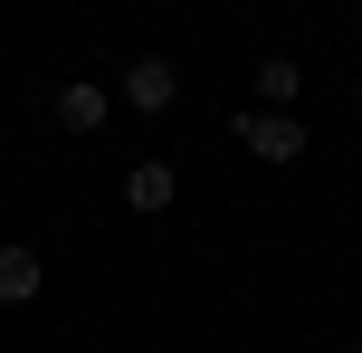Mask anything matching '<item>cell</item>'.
Masks as SVG:
<instances>
[{
  "label": "cell",
  "instance_id": "obj_1",
  "mask_svg": "<svg viewBox=\"0 0 362 353\" xmlns=\"http://www.w3.org/2000/svg\"><path fill=\"white\" fill-rule=\"evenodd\" d=\"M229 144L248 153V163H267V172H286V163H305V115H257V105H238L229 115Z\"/></svg>",
  "mask_w": 362,
  "mask_h": 353
},
{
  "label": "cell",
  "instance_id": "obj_2",
  "mask_svg": "<svg viewBox=\"0 0 362 353\" xmlns=\"http://www.w3.org/2000/svg\"><path fill=\"white\" fill-rule=\"evenodd\" d=\"M115 105H134V115H172V105H181V67H172V57H134V67L115 76Z\"/></svg>",
  "mask_w": 362,
  "mask_h": 353
},
{
  "label": "cell",
  "instance_id": "obj_3",
  "mask_svg": "<svg viewBox=\"0 0 362 353\" xmlns=\"http://www.w3.org/2000/svg\"><path fill=\"white\" fill-rule=\"evenodd\" d=\"M248 86H257V115H296V105H305V67H296L286 48H267V57H257V67H248Z\"/></svg>",
  "mask_w": 362,
  "mask_h": 353
},
{
  "label": "cell",
  "instance_id": "obj_4",
  "mask_svg": "<svg viewBox=\"0 0 362 353\" xmlns=\"http://www.w3.org/2000/svg\"><path fill=\"white\" fill-rule=\"evenodd\" d=\"M172 201H181V172L163 163V153H144V163L124 172V210H134V220H163Z\"/></svg>",
  "mask_w": 362,
  "mask_h": 353
},
{
  "label": "cell",
  "instance_id": "obj_5",
  "mask_svg": "<svg viewBox=\"0 0 362 353\" xmlns=\"http://www.w3.org/2000/svg\"><path fill=\"white\" fill-rule=\"evenodd\" d=\"M38 287H48V258L29 239H0V306H38Z\"/></svg>",
  "mask_w": 362,
  "mask_h": 353
},
{
  "label": "cell",
  "instance_id": "obj_6",
  "mask_svg": "<svg viewBox=\"0 0 362 353\" xmlns=\"http://www.w3.org/2000/svg\"><path fill=\"white\" fill-rule=\"evenodd\" d=\"M105 115H115V86H95V76L57 86V125H67V134H105Z\"/></svg>",
  "mask_w": 362,
  "mask_h": 353
},
{
  "label": "cell",
  "instance_id": "obj_7",
  "mask_svg": "<svg viewBox=\"0 0 362 353\" xmlns=\"http://www.w3.org/2000/svg\"><path fill=\"white\" fill-rule=\"evenodd\" d=\"M353 105H362V76H353Z\"/></svg>",
  "mask_w": 362,
  "mask_h": 353
}]
</instances>
